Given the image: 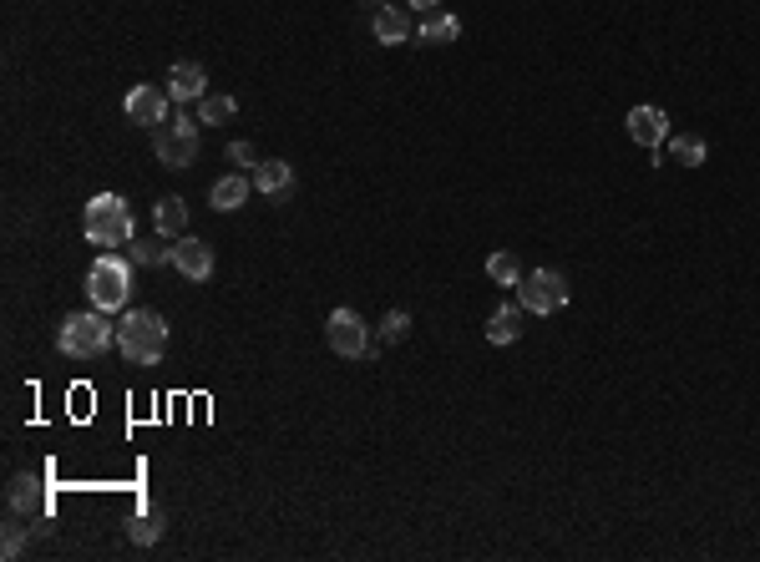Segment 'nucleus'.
<instances>
[{
  "instance_id": "24",
  "label": "nucleus",
  "mask_w": 760,
  "mask_h": 562,
  "mask_svg": "<svg viewBox=\"0 0 760 562\" xmlns=\"http://www.w3.org/2000/svg\"><path fill=\"white\" fill-rule=\"evenodd\" d=\"M487 279H492V284H517V279H522V274H517V259H512L507 249H497V254L487 259Z\"/></svg>"
},
{
  "instance_id": "4",
  "label": "nucleus",
  "mask_w": 760,
  "mask_h": 562,
  "mask_svg": "<svg viewBox=\"0 0 760 562\" xmlns=\"http://www.w3.org/2000/svg\"><path fill=\"white\" fill-rule=\"evenodd\" d=\"M87 299L92 309L102 314H122L127 299H132V259H117V254H102L87 274Z\"/></svg>"
},
{
  "instance_id": "3",
  "label": "nucleus",
  "mask_w": 760,
  "mask_h": 562,
  "mask_svg": "<svg viewBox=\"0 0 760 562\" xmlns=\"http://www.w3.org/2000/svg\"><path fill=\"white\" fill-rule=\"evenodd\" d=\"M82 233H87V244H102V249L132 244L137 223H132L127 198H117V193H97V198L87 203V213H82Z\"/></svg>"
},
{
  "instance_id": "7",
  "label": "nucleus",
  "mask_w": 760,
  "mask_h": 562,
  "mask_svg": "<svg viewBox=\"0 0 760 562\" xmlns=\"http://www.w3.org/2000/svg\"><path fill=\"white\" fill-rule=\"evenodd\" d=\"M517 304L527 314H558L568 304V279L553 274V269H532L517 279Z\"/></svg>"
},
{
  "instance_id": "10",
  "label": "nucleus",
  "mask_w": 760,
  "mask_h": 562,
  "mask_svg": "<svg viewBox=\"0 0 760 562\" xmlns=\"http://www.w3.org/2000/svg\"><path fill=\"white\" fill-rule=\"evenodd\" d=\"M173 269L188 279V284H203L213 274V249L203 244V238H173Z\"/></svg>"
},
{
  "instance_id": "12",
  "label": "nucleus",
  "mask_w": 760,
  "mask_h": 562,
  "mask_svg": "<svg viewBox=\"0 0 760 562\" xmlns=\"http://www.w3.org/2000/svg\"><path fill=\"white\" fill-rule=\"evenodd\" d=\"M6 507H11L16 517H46V487H41V476L21 471L11 487H6Z\"/></svg>"
},
{
  "instance_id": "22",
  "label": "nucleus",
  "mask_w": 760,
  "mask_h": 562,
  "mask_svg": "<svg viewBox=\"0 0 760 562\" xmlns=\"http://www.w3.org/2000/svg\"><path fill=\"white\" fill-rule=\"evenodd\" d=\"M132 542H137V547L163 542V512H137V517H132Z\"/></svg>"
},
{
  "instance_id": "8",
  "label": "nucleus",
  "mask_w": 760,
  "mask_h": 562,
  "mask_svg": "<svg viewBox=\"0 0 760 562\" xmlns=\"http://www.w3.org/2000/svg\"><path fill=\"white\" fill-rule=\"evenodd\" d=\"M168 97L178 102V107H193V102H203L208 97V71L198 66V61H178V66H168Z\"/></svg>"
},
{
  "instance_id": "27",
  "label": "nucleus",
  "mask_w": 760,
  "mask_h": 562,
  "mask_svg": "<svg viewBox=\"0 0 760 562\" xmlns=\"http://www.w3.org/2000/svg\"><path fill=\"white\" fill-rule=\"evenodd\" d=\"M355 6H360V11H370V16H375V11H386V0H355Z\"/></svg>"
},
{
  "instance_id": "17",
  "label": "nucleus",
  "mask_w": 760,
  "mask_h": 562,
  "mask_svg": "<svg viewBox=\"0 0 760 562\" xmlns=\"http://www.w3.org/2000/svg\"><path fill=\"white\" fill-rule=\"evenodd\" d=\"M421 41H431V46H451L456 36H462V21H456L451 11H421Z\"/></svg>"
},
{
  "instance_id": "15",
  "label": "nucleus",
  "mask_w": 760,
  "mask_h": 562,
  "mask_svg": "<svg viewBox=\"0 0 760 562\" xmlns=\"http://www.w3.org/2000/svg\"><path fill=\"white\" fill-rule=\"evenodd\" d=\"M152 228H158L163 238H183V228H188V203H183L178 193L158 198V208H152Z\"/></svg>"
},
{
  "instance_id": "11",
  "label": "nucleus",
  "mask_w": 760,
  "mask_h": 562,
  "mask_svg": "<svg viewBox=\"0 0 760 562\" xmlns=\"http://www.w3.org/2000/svg\"><path fill=\"white\" fill-rule=\"evenodd\" d=\"M624 127H629V137H634L639 147H649V152H659V147L669 142V117H664L659 107H634V112L624 117Z\"/></svg>"
},
{
  "instance_id": "28",
  "label": "nucleus",
  "mask_w": 760,
  "mask_h": 562,
  "mask_svg": "<svg viewBox=\"0 0 760 562\" xmlns=\"http://www.w3.org/2000/svg\"><path fill=\"white\" fill-rule=\"evenodd\" d=\"M411 11H436V0H406Z\"/></svg>"
},
{
  "instance_id": "26",
  "label": "nucleus",
  "mask_w": 760,
  "mask_h": 562,
  "mask_svg": "<svg viewBox=\"0 0 760 562\" xmlns=\"http://www.w3.org/2000/svg\"><path fill=\"white\" fill-rule=\"evenodd\" d=\"M26 547V527H6V542H0V557H21Z\"/></svg>"
},
{
  "instance_id": "5",
  "label": "nucleus",
  "mask_w": 760,
  "mask_h": 562,
  "mask_svg": "<svg viewBox=\"0 0 760 562\" xmlns=\"http://www.w3.org/2000/svg\"><path fill=\"white\" fill-rule=\"evenodd\" d=\"M152 152H158L163 168H193L198 163V122H193V112H178L173 122L152 127Z\"/></svg>"
},
{
  "instance_id": "18",
  "label": "nucleus",
  "mask_w": 760,
  "mask_h": 562,
  "mask_svg": "<svg viewBox=\"0 0 760 562\" xmlns=\"http://www.w3.org/2000/svg\"><path fill=\"white\" fill-rule=\"evenodd\" d=\"M669 157H674L679 168H705L710 147H705V137H695V132H679V137H669Z\"/></svg>"
},
{
  "instance_id": "1",
  "label": "nucleus",
  "mask_w": 760,
  "mask_h": 562,
  "mask_svg": "<svg viewBox=\"0 0 760 562\" xmlns=\"http://www.w3.org/2000/svg\"><path fill=\"white\" fill-rule=\"evenodd\" d=\"M168 350V319L152 309H127L117 319V355L127 365H158Z\"/></svg>"
},
{
  "instance_id": "23",
  "label": "nucleus",
  "mask_w": 760,
  "mask_h": 562,
  "mask_svg": "<svg viewBox=\"0 0 760 562\" xmlns=\"http://www.w3.org/2000/svg\"><path fill=\"white\" fill-rule=\"evenodd\" d=\"M411 335V314L406 309H391L386 319H380V340H386V345H401Z\"/></svg>"
},
{
  "instance_id": "2",
  "label": "nucleus",
  "mask_w": 760,
  "mask_h": 562,
  "mask_svg": "<svg viewBox=\"0 0 760 562\" xmlns=\"http://www.w3.org/2000/svg\"><path fill=\"white\" fill-rule=\"evenodd\" d=\"M56 345H61V355H71V360H97V355H107V350L117 345V325H112V314H102V309L71 314L66 325H61V335H56Z\"/></svg>"
},
{
  "instance_id": "25",
  "label": "nucleus",
  "mask_w": 760,
  "mask_h": 562,
  "mask_svg": "<svg viewBox=\"0 0 760 562\" xmlns=\"http://www.w3.org/2000/svg\"><path fill=\"white\" fill-rule=\"evenodd\" d=\"M228 163H234L239 173H254V168H259V152H254V142H228Z\"/></svg>"
},
{
  "instance_id": "14",
  "label": "nucleus",
  "mask_w": 760,
  "mask_h": 562,
  "mask_svg": "<svg viewBox=\"0 0 760 562\" xmlns=\"http://www.w3.org/2000/svg\"><path fill=\"white\" fill-rule=\"evenodd\" d=\"M249 188H254V178H244V173L234 168V173H223V178L208 188V203H213L218 213H234V208H244Z\"/></svg>"
},
{
  "instance_id": "20",
  "label": "nucleus",
  "mask_w": 760,
  "mask_h": 562,
  "mask_svg": "<svg viewBox=\"0 0 760 562\" xmlns=\"http://www.w3.org/2000/svg\"><path fill=\"white\" fill-rule=\"evenodd\" d=\"M127 259L142 264V269H158V264H173V244H152V238H132L127 244Z\"/></svg>"
},
{
  "instance_id": "16",
  "label": "nucleus",
  "mask_w": 760,
  "mask_h": 562,
  "mask_svg": "<svg viewBox=\"0 0 760 562\" xmlns=\"http://www.w3.org/2000/svg\"><path fill=\"white\" fill-rule=\"evenodd\" d=\"M370 31H375V41H380V46H401V41L411 36V16H406V11H396V6H386V11H375V16H370Z\"/></svg>"
},
{
  "instance_id": "21",
  "label": "nucleus",
  "mask_w": 760,
  "mask_h": 562,
  "mask_svg": "<svg viewBox=\"0 0 760 562\" xmlns=\"http://www.w3.org/2000/svg\"><path fill=\"white\" fill-rule=\"evenodd\" d=\"M234 112H239V102H234V97H213V92H208V97L198 102V122H203V127H223Z\"/></svg>"
},
{
  "instance_id": "13",
  "label": "nucleus",
  "mask_w": 760,
  "mask_h": 562,
  "mask_svg": "<svg viewBox=\"0 0 760 562\" xmlns=\"http://www.w3.org/2000/svg\"><path fill=\"white\" fill-rule=\"evenodd\" d=\"M249 178H254V188H259L264 198H274V203H284V198L294 193V168L284 163V157H264Z\"/></svg>"
},
{
  "instance_id": "9",
  "label": "nucleus",
  "mask_w": 760,
  "mask_h": 562,
  "mask_svg": "<svg viewBox=\"0 0 760 562\" xmlns=\"http://www.w3.org/2000/svg\"><path fill=\"white\" fill-rule=\"evenodd\" d=\"M168 87H132L127 92V122H137V127H158V122H168Z\"/></svg>"
},
{
  "instance_id": "19",
  "label": "nucleus",
  "mask_w": 760,
  "mask_h": 562,
  "mask_svg": "<svg viewBox=\"0 0 760 562\" xmlns=\"http://www.w3.org/2000/svg\"><path fill=\"white\" fill-rule=\"evenodd\" d=\"M517 335H522V314H517L512 304H502V309L487 319V340H492V345H512Z\"/></svg>"
},
{
  "instance_id": "6",
  "label": "nucleus",
  "mask_w": 760,
  "mask_h": 562,
  "mask_svg": "<svg viewBox=\"0 0 760 562\" xmlns=\"http://www.w3.org/2000/svg\"><path fill=\"white\" fill-rule=\"evenodd\" d=\"M325 340H330V350H335L340 360H360V365L375 360L370 330H365V319H360L355 309H335V314L325 319Z\"/></svg>"
}]
</instances>
